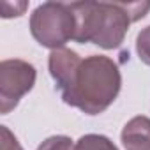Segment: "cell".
I'll list each match as a JSON object with an SVG mask.
<instances>
[{"label":"cell","instance_id":"8","mask_svg":"<svg viewBox=\"0 0 150 150\" xmlns=\"http://www.w3.org/2000/svg\"><path fill=\"white\" fill-rule=\"evenodd\" d=\"M37 150H74V145L69 136H51L44 139Z\"/></svg>","mask_w":150,"mask_h":150},{"label":"cell","instance_id":"5","mask_svg":"<svg viewBox=\"0 0 150 150\" xmlns=\"http://www.w3.org/2000/svg\"><path fill=\"white\" fill-rule=\"evenodd\" d=\"M122 143L125 150H150V118L134 117L122 129Z\"/></svg>","mask_w":150,"mask_h":150},{"label":"cell","instance_id":"4","mask_svg":"<svg viewBox=\"0 0 150 150\" xmlns=\"http://www.w3.org/2000/svg\"><path fill=\"white\" fill-rule=\"evenodd\" d=\"M35 67L25 60L11 58L0 64V113L13 111L20 99L35 85Z\"/></svg>","mask_w":150,"mask_h":150},{"label":"cell","instance_id":"9","mask_svg":"<svg viewBox=\"0 0 150 150\" xmlns=\"http://www.w3.org/2000/svg\"><path fill=\"white\" fill-rule=\"evenodd\" d=\"M0 132H2V143H0V150H23L18 143V139L14 138V134L6 127L2 125L0 127Z\"/></svg>","mask_w":150,"mask_h":150},{"label":"cell","instance_id":"1","mask_svg":"<svg viewBox=\"0 0 150 150\" xmlns=\"http://www.w3.org/2000/svg\"><path fill=\"white\" fill-rule=\"evenodd\" d=\"M48 65L64 103L87 115L106 111L122 87L118 65L104 55L80 58L76 51L60 48L50 53Z\"/></svg>","mask_w":150,"mask_h":150},{"label":"cell","instance_id":"7","mask_svg":"<svg viewBox=\"0 0 150 150\" xmlns=\"http://www.w3.org/2000/svg\"><path fill=\"white\" fill-rule=\"evenodd\" d=\"M136 51L139 55V60L146 65H150V25L146 28H143L138 34L136 39Z\"/></svg>","mask_w":150,"mask_h":150},{"label":"cell","instance_id":"2","mask_svg":"<svg viewBox=\"0 0 150 150\" xmlns=\"http://www.w3.org/2000/svg\"><path fill=\"white\" fill-rule=\"evenodd\" d=\"M76 18V42H94L104 50L118 48L132 21L141 20L150 2H71Z\"/></svg>","mask_w":150,"mask_h":150},{"label":"cell","instance_id":"3","mask_svg":"<svg viewBox=\"0 0 150 150\" xmlns=\"http://www.w3.org/2000/svg\"><path fill=\"white\" fill-rule=\"evenodd\" d=\"M30 32L34 39L46 48L60 50L76 35V18L65 2L41 4L30 16Z\"/></svg>","mask_w":150,"mask_h":150},{"label":"cell","instance_id":"6","mask_svg":"<svg viewBox=\"0 0 150 150\" xmlns=\"http://www.w3.org/2000/svg\"><path fill=\"white\" fill-rule=\"evenodd\" d=\"M74 150H118L115 143L103 134H85L78 139Z\"/></svg>","mask_w":150,"mask_h":150}]
</instances>
